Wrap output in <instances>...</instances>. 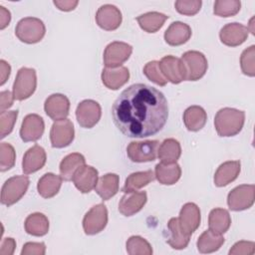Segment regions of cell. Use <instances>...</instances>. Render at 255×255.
<instances>
[{
    "mask_svg": "<svg viewBox=\"0 0 255 255\" xmlns=\"http://www.w3.org/2000/svg\"><path fill=\"white\" fill-rule=\"evenodd\" d=\"M112 116L117 128L128 137H147L157 133L168 118L164 95L145 84L125 89L115 101Z\"/></svg>",
    "mask_w": 255,
    "mask_h": 255,
    "instance_id": "obj_1",
    "label": "cell"
},
{
    "mask_svg": "<svg viewBox=\"0 0 255 255\" xmlns=\"http://www.w3.org/2000/svg\"><path fill=\"white\" fill-rule=\"evenodd\" d=\"M245 113L232 108L220 109L214 118V127L220 136H233L239 133L244 126Z\"/></svg>",
    "mask_w": 255,
    "mask_h": 255,
    "instance_id": "obj_2",
    "label": "cell"
},
{
    "mask_svg": "<svg viewBox=\"0 0 255 255\" xmlns=\"http://www.w3.org/2000/svg\"><path fill=\"white\" fill-rule=\"evenodd\" d=\"M46 33V27L42 20L35 17L21 19L15 29L16 37L23 43L35 44L40 42Z\"/></svg>",
    "mask_w": 255,
    "mask_h": 255,
    "instance_id": "obj_3",
    "label": "cell"
},
{
    "mask_svg": "<svg viewBox=\"0 0 255 255\" xmlns=\"http://www.w3.org/2000/svg\"><path fill=\"white\" fill-rule=\"evenodd\" d=\"M29 183L27 175H15L8 178L1 189V203L11 206L19 201L26 193Z\"/></svg>",
    "mask_w": 255,
    "mask_h": 255,
    "instance_id": "obj_4",
    "label": "cell"
},
{
    "mask_svg": "<svg viewBox=\"0 0 255 255\" xmlns=\"http://www.w3.org/2000/svg\"><path fill=\"white\" fill-rule=\"evenodd\" d=\"M37 87L36 71L32 68H21L16 75L13 84V96L17 101H23L30 98Z\"/></svg>",
    "mask_w": 255,
    "mask_h": 255,
    "instance_id": "obj_5",
    "label": "cell"
},
{
    "mask_svg": "<svg viewBox=\"0 0 255 255\" xmlns=\"http://www.w3.org/2000/svg\"><path fill=\"white\" fill-rule=\"evenodd\" d=\"M255 200V186L241 184L233 188L227 196V204L233 211H242L250 208Z\"/></svg>",
    "mask_w": 255,
    "mask_h": 255,
    "instance_id": "obj_6",
    "label": "cell"
},
{
    "mask_svg": "<svg viewBox=\"0 0 255 255\" xmlns=\"http://www.w3.org/2000/svg\"><path fill=\"white\" fill-rule=\"evenodd\" d=\"M181 61L186 72L185 81H197L201 79L208 68L207 59L198 51H187L182 57Z\"/></svg>",
    "mask_w": 255,
    "mask_h": 255,
    "instance_id": "obj_7",
    "label": "cell"
},
{
    "mask_svg": "<svg viewBox=\"0 0 255 255\" xmlns=\"http://www.w3.org/2000/svg\"><path fill=\"white\" fill-rule=\"evenodd\" d=\"M158 140L131 141L127 147V154L132 162L153 161L157 156Z\"/></svg>",
    "mask_w": 255,
    "mask_h": 255,
    "instance_id": "obj_8",
    "label": "cell"
},
{
    "mask_svg": "<svg viewBox=\"0 0 255 255\" xmlns=\"http://www.w3.org/2000/svg\"><path fill=\"white\" fill-rule=\"evenodd\" d=\"M108 223V209L100 203L93 206L84 216L83 228L87 235H95L105 229Z\"/></svg>",
    "mask_w": 255,
    "mask_h": 255,
    "instance_id": "obj_9",
    "label": "cell"
},
{
    "mask_svg": "<svg viewBox=\"0 0 255 255\" xmlns=\"http://www.w3.org/2000/svg\"><path fill=\"white\" fill-rule=\"evenodd\" d=\"M131 53L132 47L128 43L112 42L105 49L104 64L106 68H119L128 60Z\"/></svg>",
    "mask_w": 255,
    "mask_h": 255,
    "instance_id": "obj_10",
    "label": "cell"
},
{
    "mask_svg": "<svg viewBox=\"0 0 255 255\" xmlns=\"http://www.w3.org/2000/svg\"><path fill=\"white\" fill-rule=\"evenodd\" d=\"M102 116V109L98 102L94 100H85L81 102L76 109V118L79 125L85 128L95 127Z\"/></svg>",
    "mask_w": 255,
    "mask_h": 255,
    "instance_id": "obj_11",
    "label": "cell"
},
{
    "mask_svg": "<svg viewBox=\"0 0 255 255\" xmlns=\"http://www.w3.org/2000/svg\"><path fill=\"white\" fill-rule=\"evenodd\" d=\"M75 137L73 123L68 120L57 121L52 125L50 130V140L53 147L62 148L70 145Z\"/></svg>",
    "mask_w": 255,
    "mask_h": 255,
    "instance_id": "obj_12",
    "label": "cell"
},
{
    "mask_svg": "<svg viewBox=\"0 0 255 255\" xmlns=\"http://www.w3.org/2000/svg\"><path fill=\"white\" fill-rule=\"evenodd\" d=\"M159 68L167 81L172 84H179L186 79V72L181 59L171 55L164 56L158 62Z\"/></svg>",
    "mask_w": 255,
    "mask_h": 255,
    "instance_id": "obj_13",
    "label": "cell"
},
{
    "mask_svg": "<svg viewBox=\"0 0 255 255\" xmlns=\"http://www.w3.org/2000/svg\"><path fill=\"white\" fill-rule=\"evenodd\" d=\"M44 110L54 122L65 120L69 115L70 101L65 95L53 94L46 99Z\"/></svg>",
    "mask_w": 255,
    "mask_h": 255,
    "instance_id": "obj_14",
    "label": "cell"
},
{
    "mask_svg": "<svg viewBox=\"0 0 255 255\" xmlns=\"http://www.w3.org/2000/svg\"><path fill=\"white\" fill-rule=\"evenodd\" d=\"M123 16L118 7L112 4L101 6L96 13V22L98 26L106 31H114L122 24Z\"/></svg>",
    "mask_w": 255,
    "mask_h": 255,
    "instance_id": "obj_15",
    "label": "cell"
},
{
    "mask_svg": "<svg viewBox=\"0 0 255 255\" xmlns=\"http://www.w3.org/2000/svg\"><path fill=\"white\" fill-rule=\"evenodd\" d=\"M45 129L43 119L37 114L27 115L21 125L20 136L23 141H36L38 140Z\"/></svg>",
    "mask_w": 255,
    "mask_h": 255,
    "instance_id": "obj_16",
    "label": "cell"
},
{
    "mask_svg": "<svg viewBox=\"0 0 255 255\" xmlns=\"http://www.w3.org/2000/svg\"><path fill=\"white\" fill-rule=\"evenodd\" d=\"M177 218L181 229L191 236L200 225V209L195 203L187 202L181 207Z\"/></svg>",
    "mask_w": 255,
    "mask_h": 255,
    "instance_id": "obj_17",
    "label": "cell"
},
{
    "mask_svg": "<svg viewBox=\"0 0 255 255\" xmlns=\"http://www.w3.org/2000/svg\"><path fill=\"white\" fill-rule=\"evenodd\" d=\"M249 34L246 26L240 23H229L223 26L219 32L220 41L228 47H236L245 42Z\"/></svg>",
    "mask_w": 255,
    "mask_h": 255,
    "instance_id": "obj_18",
    "label": "cell"
},
{
    "mask_svg": "<svg viewBox=\"0 0 255 255\" xmlns=\"http://www.w3.org/2000/svg\"><path fill=\"white\" fill-rule=\"evenodd\" d=\"M98 170L91 166L84 164L74 174L73 182L78 190L82 193H88L92 191L98 183Z\"/></svg>",
    "mask_w": 255,
    "mask_h": 255,
    "instance_id": "obj_19",
    "label": "cell"
},
{
    "mask_svg": "<svg viewBox=\"0 0 255 255\" xmlns=\"http://www.w3.org/2000/svg\"><path fill=\"white\" fill-rule=\"evenodd\" d=\"M146 200L147 195L145 191L127 192L119 202V211L125 216H131L141 210Z\"/></svg>",
    "mask_w": 255,
    "mask_h": 255,
    "instance_id": "obj_20",
    "label": "cell"
},
{
    "mask_svg": "<svg viewBox=\"0 0 255 255\" xmlns=\"http://www.w3.org/2000/svg\"><path fill=\"white\" fill-rule=\"evenodd\" d=\"M47 155L45 149L35 144L30 147L23 156L22 160V169L25 174H30L40 170L46 163Z\"/></svg>",
    "mask_w": 255,
    "mask_h": 255,
    "instance_id": "obj_21",
    "label": "cell"
},
{
    "mask_svg": "<svg viewBox=\"0 0 255 255\" xmlns=\"http://www.w3.org/2000/svg\"><path fill=\"white\" fill-rule=\"evenodd\" d=\"M241 163L239 160H229L220 164L214 174V184L218 187L226 186L234 181L240 173Z\"/></svg>",
    "mask_w": 255,
    "mask_h": 255,
    "instance_id": "obj_22",
    "label": "cell"
},
{
    "mask_svg": "<svg viewBox=\"0 0 255 255\" xmlns=\"http://www.w3.org/2000/svg\"><path fill=\"white\" fill-rule=\"evenodd\" d=\"M102 82L110 90H119L129 79V71L127 67L105 68L102 71Z\"/></svg>",
    "mask_w": 255,
    "mask_h": 255,
    "instance_id": "obj_23",
    "label": "cell"
},
{
    "mask_svg": "<svg viewBox=\"0 0 255 255\" xmlns=\"http://www.w3.org/2000/svg\"><path fill=\"white\" fill-rule=\"evenodd\" d=\"M191 33V28L187 24L176 21L171 23L164 32V40L170 46H180L190 39Z\"/></svg>",
    "mask_w": 255,
    "mask_h": 255,
    "instance_id": "obj_24",
    "label": "cell"
},
{
    "mask_svg": "<svg viewBox=\"0 0 255 255\" xmlns=\"http://www.w3.org/2000/svg\"><path fill=\"white\" fill-rule=\"evenodd\" d=\"M168 228V238L166 242L170 245L171 248L176 250L184 249L190 240V235L186 234L180 227L178 218L172 217L169 219L167 223Z\"/></svg>",
    "mask_w": 255,
    "mask_h": 255,
    "instance_id": "obj_25",
    "label": "cell"
},
{
    "mask_svg": "<svg viewBox=\"0 0 255 255\" xmlns=\"http://www.w3.org/2000/svg\"><path fill=\"white\" fill-rule=\"evenodd\" d=\"M206 121V112L199 106H191L183 113V123L185 128L190 131L200 130L205 126Z\"/></svg>",
    "mask_w": 255,
    "mask_h": 255,
    "instance_id": "obj_26",
    "label": "cell"
},
{
    "mask_svg": "<svg viewBox=\"0 0 255 255\" xmlns=\"http://www.w3.org/2000/svg\"><path fill=\"white\" fill-rule=\"evenodd\" d=\"M155 178L159 183L164 185H172L178 181L181 175V168L179 164L174 163H157L154 170Z\"/></svg>",
    "mask_w": 255,
    "mask_h": 255,
    "instance_id": "obj_27",
    "label": "cell"
},
{
    "mask_svg": "<svg viewBox=\"0 0 255 255\" xmlns=\"http://www.w3.org/2000/svg\"><path fill=\"white\" fill-rule=\"evenodd\" d=\"M120 177L116 173H107L99 178L95 187L96 192L103 200H109L119 191Z\"/></svg>",
    "mask_w": 255,
    "mask_h": 255,
    "instance_id": "obj_28",
    "label": "cell"
},
{
    "mask_svg": "<svg viewBox=\"0 0 255 255\" xmlns=\"http://www.w3.org/2000/svg\"><path fill=\"white\" fill-rule=\"evenodd\" d=\"M62 180L63 178L61 175H57L52 172L45 173L37 183L39 194L44 198L54 197L61 188Z\"/></svg>",
    "mask_w": 255,
    "mask_h": 255,
    "instance_id": "obj_29",
    "label": "cell"
},
{
    "mask_svg": "<svg viewBox=\"0 0 255 255\" xmlns=\"http://www.w3.org/2000/svg\"><path fill=\"white\" fill-rule=\"evenodd\" d=\"M231 225V217L229 212L224 208H214L208 216L209 229L216 234L225 233Z\"/></svg>",
    "mask_w": 255,
    "mask_h": 255,
    "instance_id": "obj_30",
    "label": "cell"
},
{
    "mask_svg": "<svg viewBox=\"0 0 255 255\" xmlns=\"http://www.w3.org/2000/svg\"><path fill=\"white\" fill-rule=\"evenodd\" d=\"M86 163V159L83 154L79 152H73L65 156L60 163V175L65 181L73 179L75 172Z\"/></svg>",
    "mask_w": 255,
    "mask_h": 255,
    "instance_id": "obj_31",
    "label": "cell"
},
{
    "mask_svg": "<svg viewBox=\"0 0 255 255\" xmlns=\"http://www.w3.org/2000/svg\"><path fill=\"white\" fill-rule=\"evenodd\" d=\"M181 146L174 138L164 139L157 149V156L162 163H174L180 157Z\"/></svg>",
    "mask_w": 255,
    "mask_h": 255,
    "instance_id": "obj_32",
    "label": "cell"
},
{
    "mask_svg": "<svg viewBox=\"0 0 255 255\" xmlns=\"http://www.w3.org/2000/svg\"><path fill=\"white\" fill-rule=\"evenodd\" d=\"M25 231L33 236H44L49 231V220L43 213L30 214L24 223Z\"/></svg>",
    "mask_w": 255,
    "mask_h": 255,
    "instance_id": "obj_33",
    "label": "cell"
},
{
    "mask_svg": "<svg viewBox=\"0 0 255 255\" xmlns=\"http://www.w3.org/2000/svg\"><path fill=\"white\" fill-rule=\"evenodd\" d=\"M168 19V16L159 12H147L136 17L139 27L147 33L157 32Z\"/></svg>",
    "mask_w": 255,
    "mask_h": 255,
    "instance_id": "obj_34",
    "label": "cell"
},
{
    "mask_svg": "<svg viewBox=\"0 0 255 255\" xmlns=\"http://www.w3.org/2000/svg\"><path fill=\"white\" fill-rule=\"evenodd\" d=\"M224 243V237L216 234L210 229L205 230L197 240V249L200 253H212L217 251Z\"/></svg>",
    "mask_w": 255,
    "mask_h": 255,
    "instance_id": "obj_35",
    "label": "cell"
},
{
    "mask_svg": "<svg viewBox=\"0 0 255 255\" xmlns=\"http://www.w3.org/2000/svg\"><path fill=\"white\" fill-rule=\"evenodd\" d=\"M155 175L152 170H145V171H137L129 174L125 182L123 187V191L125 193L136 191L137 189L147 185L149 182L154 180Z\"/></svg>",
    "mask_w": 255,
    "mask_h": 255,
    "instance_id": "obj_36",
    "label": "cell"
},
{
    "mask_svg": "<svg viewBox=\"0 0 255 255\" xmlns=\"http://www.w3.org/2000/svg\"><path fill=\"white\" fill-rule=\"evenodd\" d=\"M127 252L129 255H151L150 244L140 236H131L127 241Z\"/></svg>",
    "mask_w": 255,
    "mask_h": 255,
    "instance_id": "obj_37",
    "label": "cell"
},
{
    "mask_svg": "<svg viewBox=\"0 0 255 255\" xmlns=\"http://www.w3.org/2000/svg\"><path fill=\"white\" fill-rule=\"evenodd\" d=\"M241 2L238 0H217L213 12L219 17H232L240 11Z\"/></svg>",
    "mask_w": 255,
    "mask_h": 255,
    "instance_id": "obj_38",
    "label": "cell"
},
{
    "mask_svg": "<svg viewBox=\"0 0 255 255\" xmlns=\"http://www.w3.org/2000/svg\"><path fill=\"white\" fill-rule=\"evenodd\" d=\"M240 66L244 75L255 76V46L252 45L245 49L240 57Z\"/></svg>",
    "mask_w": 255,
    "mask_h": 255,
    "instance_id": "obj_39",
    "label": "cell"
},
{
    "mask_svg": "<svg viewBox=\"0 0 255 255\" xmlns=\"http://www.w3.org/2000/svg\"><path fill=\"white\" fill-rule=\"evenodd\" d=\"M16 153L14 147L8 142L0 144V170L6 171L12 168L15 164Z\"/></svg>",
    "mask_w": 255,
    "mask_h": 255,
    "instance_id": "obj_40",
    "label": "cell"
},
{
    "mask_svg": "<svg viewBox=\"0 0 255 255\" xmlns=\"http://www.w3.org/2000/svg\"><path fill=\"white\" fill-rule=\"evenodd\" d=\"M143 74L149 81L161 87L165 86L168 82L163 76V74L161 73L159 64L157 61H151L146 63L145 66L143 67Z\"/></svg>",
    "mask_w": 255,
    "mask_h": 255,
    "instance_id": "obj_41",
    "label": "cell"
},
{
    "mask_svg": "<svg viewBox=\"0 0 255 255\" xmlns=\"http://www.w3.org/2000/svg\"><path fill=\"white\" fill-rule=\"evenodd\" d=\"M18 117V111H4L0 113V134L1 138L8 135L14 128Z\"/></svg>",
    "mask_w": 255,
    "mask_h": 255,
    "instance_id": "obj_42",
    "label": "cell"
},
{
    "mask_svg": "<svg viewBox=\"0 0 255 255\" xmlns=\"http://www.w3.org/2000/svg\"><path fill=\"white\" fill-rule=\"evenodd\" d=\"M202 2L200 0H177L174 3L178 13L186 16H192L199 12Z\"/></svg>",
    "mask_w": 255,
    "mask_h": 255,
    "instance_id": "obj_43",
    "label": "cell"
},
{
    "mask_svg": "<svg viewBox=\"0 0 255 255\" xmlns=\"http://www.w3.org/2000/svg\"><path fill=\"white\" fill-rule=\"evenodd\" d=\"M255 252V243L252 241H238L229 250L230 255H252Z\"/></svg>",
    "mask_w": 255,
    "mask_h": 255,
    "instance_id": "obj_44",
    "label": "cell"
},
{
    "mask_svg": "<svg viewBox=\"0 0 255 255\" xmlns=\"http://www.w3.org/2000/svg\"><path fill=\"white\" fill-rule=\"evenodd\" d=\"M46 253V245L43 242H27L24 244L22 255H44Z\"/></svg>",
    "mask_w": 255,
    "mask_h": 255,
    "instance_id": "obj_45",
    "label": "cell"
},
{
    "mask_svg": "<svg viewBox=\"0 0 255 255\" xmlns=\"http://www.w3.org/2000/svg\"><path fill=\"white\" fill-rule=\"evenodd\" d=\"M15 98L13 94L9 91H3L0 93V111L4 112L5 110L12 107Z\"/></svg>",
    "mask_w": 255,
    "mask_h": 255,
    "instance_id": "obj_46",
    "label": "cell"
},
{
    "mask_svg": "<svg viewBox=\"0 0 255 255\" xmlns=\"http://www.w3.org/2000/svg\"><path fill=\"white\" fill-rule=\"evenodd\" d=\"M16 247V241L11 238L7 237L3 239L1 243V248H0V254L1 255H12L14 253Z\"/></svg>",
    "mask_w": 255,
    "mask_h": 255,
    "instance_id": "obj_47",
    "label": "cell"
},
{
    "mask_svg": "<svg viewBox=\"0 0 255 255\" xmlns=\"http://www.w3.org/2000/svg\"><path fill=\"white\" fill-rule=\"evenodd\" d=\"M54 5L61 11H72L74 10L77 5L79 4V1L77 0H56L53 2Z\"/></svg>",
    "mask_w": 255,
    "mask_h": 255,
    "instance_id": "obj_48",
    "label": "cell"
},
{
    "mask_svg": "<svg viewBox=\"0 0 255 255\" xmlns=\"http://www.w3.org/2000/svg\"><path fill=\"white\" fill-rule=\"evenodd\" d=\"M10 72H11L10 65L6 61L1 60L0 61V85L1 86L4 85L7 79L9 78Z\"/></svg>",
    "mask_w": 255,
    "mask_h": 255,
    "instance_id": "obj_49",
    "label": "cell"
},
{
    "mask_svg": "<svg viewBox=\"0 0 255 255\" xmlns=\"http://www.w3.org/2000/svg\"><path fill=\"white\" fill-rule=\"evenodd\" d=\"M11 20V14L9 10H7L5 7L0 6V29H5Z\"/></svg>",
    "mask_w": 255,
    "mask_h": 255,
    "instance_id": "obj_50",
    "label": "cell"
},
{
    "mask_svg": "<svg viewBox=\"0 0 255 255\" xmlns=\"http://www.w3.org/2000/svg\"><path fill=\"white\" fill-rule=\"evenodd\" d=\"M253 21H254V18H251V20H250V22H249L250 32H251L252 34H254V28H253ZM249 27H247V28H249Z\"/></svg>",
    "mask_w": 255,
    "mask_h": 255,
    "instance_id": "obj_51",
    "label": "cell"
}]
</instances>
